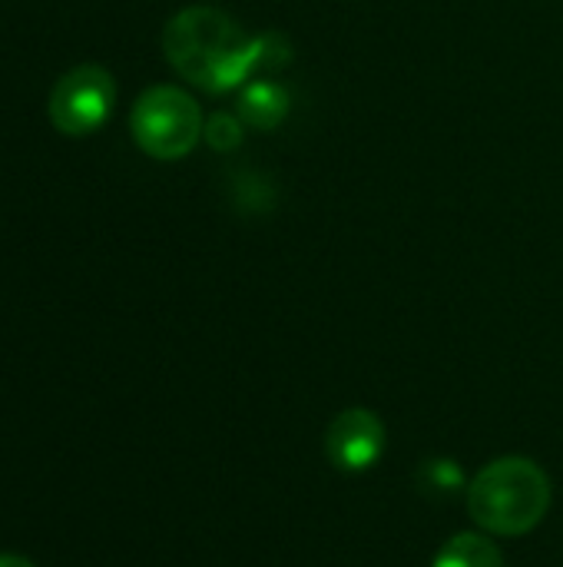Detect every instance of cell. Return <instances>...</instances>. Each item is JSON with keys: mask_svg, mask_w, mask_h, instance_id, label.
I'll list each match as a JSON object with an SVG mask.
<instances>
[{"mask_svg": "<svg viewBox=\"0 0 563 567\" xmlns=\"http://www.w3.org/2000/svg\"><path fill=\"white\" fill-rule=\"evenodd\" d=\"M202 126L206 120L199 103L173 83H159L139 93L129 113V133L136 146L163 163L189 156L202 140Z\"/></svg>", "mask_w": 563, "mask_h": 567, "instance_id": "3957f363", "label": "cell"}, {"mask_svg": "<svg viewBox=\"0 0 563 567\" xmlns=\"http://www.w3.org/2000/svg\"><path fill=\"white\" fill-rule=\"evenodd\" d=\"M385 452V425L372 409H345L325 432V455L338 472L358 475L378 465Z\"/></svg>", "mask_w": 563, "mask_h": 567, "instance_id": "5b68a950", "label": "cell"}, {"mask_svg": "<svg viewBox=\"0 0 563 567\" xmlns=\"http://www.w3.org/2000/svg\"><path fill=\"white\" fill-rule=\"evenodd\" d=\"M272 37L246 33L226 10L196 3L179 10L163 30L169 66L206 93H229L252 80L269 60Z\"/></svg>", "mask_w": 563, "mask_h": 567, "instance_id": "6da1fadb", "label": "cell"}, {"mask_svg": "<svg viewBox=\"0 0 563 567\" xmlns=\"http://www.w3.org/2000/svg\"><path fill=\"white\" fill-rule=\"evenodd\" d=\"M116 103V80L106 66L80 63L66 70L50 93V123L63 136L96 133Z\"/></svg>", "mask_w": 563, "mask_h": 567, "instance_id": "277c9868", "label": "cell"}, {"mask_svg": "<svg viewBox=\"0 0 563 567\" xmlns=\"http://www.w3.org/2000/svg\"><path fill=\"white\" fill-rule=\"evenodd\" d=\"M0 567H37L33 561L20 558V555H0Z\"/></svg>", "mask_w": 563, "mask_h": 567, "instance_id": "30bf717a", "label": "cell"}, {"mask_svg": "<svg viewBox=\"0 0 563 567\" xmlns=\"http://www.w3.org/2000/svg\"><path fill=\"white\" fill-rule=\"evenodd\" d=\"M551 508V478L531 458H498L468 485V512L488 535L518 538L534 532Z\"/></svg>", "mask_w": 563, "mask_h": 567, "instance_id": "7a4b0ae2", "label": "cell"}, {"mask_svg": "<svg viewBox=\"0 0 563 567\" xmlns=\"http://www.w3.org/2000/svg\"><path fill=\"white\" fill-rule=\"evenodd\" d=\"M289 90L275 80H249L239 93V120L252 130H275L289 116Z\"/></svg>", "mask_w": 563, "mask_h": 567, "instance_id": "8992f818", "label": "cell"}, {"mask_svg": "<svg viewBox=\"0 0 563 567\" xmlns=\"http://www.w3.org/2000/svg\"><path fill=\"white\" fill-rule=\"evenodd\" d=\"M428 482L438 488V492H451L461 485V472H458V462H431L428 465Z\"/></svg>", "mask_w": 563, "mask_h": 567, "instance_id": "9c48e42d", "label": "cell"}, {"mask_svg": "<svg viewBox=\"0 0 563 567\" xmlns=\"http://www.w3.org/2000/svg\"><path fill=\"white\" fill-rule=\"evenodd\" d=\"M431 567H504V555L491 538L461 532L438 551Z\"/></svg>", "mask_w": 563, "mask_h": 567, "instance_id": "52a82bcc", "label": "cell"}, {"mask_svg": "<svg viewBox=\"0 0 563 567\" xmlns=\"http://www.w3.org/2000/svg\"><path fill=\"white\" fill-rule=\"evenodd\" d=\"M202 140L219 150V153H229L242 143V120L232 116V113H212L202 126Z\"/></svg>", "mask_w": 563, "mask_h": 567, "instance_id": "ba28073f", "label": "cell"}]
</instances>
